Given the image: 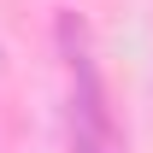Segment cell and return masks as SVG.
<instances>
[{
    "mask_svg": "<svg viewBox=\"0 0 153 153\" xmlns=\"http://www.w3.org/2000/svg\"><path fill=\"white\" fill-rule=\"evenodd\" d=\"M59 53L71 65V153H124L118 118L106 106L94 53H88V24L76 12H59Z\"/></svg>",
    "mask_w": 153,
    "mask_h": 153,
    "instance_id": "obj_1",
    "label": "cell"
}]
</instances>
